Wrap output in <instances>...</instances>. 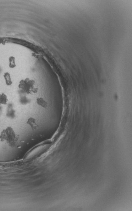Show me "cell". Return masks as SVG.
Segmentation results:
<instances>
[{
    "mask_svg": "<svg viewBox=\"0 0 132 211\" xmlns=\"http://www.w3.org/2000/svg\"><path fill=\"white\" fill-rule=\"evenodd\" d=\"M18 86L23 92L27 95L33 94L37 92V89L35 87V81L29 78L21 80Z\"/></svg>",
    "mask_w": 132,
    "mask_h": 211,
    "instance_id": "obj_2",
    "label": "cell"
},
{
    "mask_svg": "<svg viewBox=\"0 0 132 211\" xmlns=\"http://www.w3.org/2000/svg\"><path fill=\"white\" fill-rule=\"evenodd\" d=\"M27 124L33 130H36L38 128V125L37 123V120L34 118H29L27 120Z\"/></svg>",
    "mask_w": 132,
    "mask_h": 211,
    "instance_id": "obj_3",
    "label": "cell"
},
{
    "mask_svg": "<svg viewBox=\"0 0 132 211\" xmlns=\"http://www.w3.org/2000/svg\"><path fill=\"white\" fill-rule=\"evenodd\" d=\"M8 101V97L6 95L3 93L0 94V106L6 105Z\"/></svg>",
    "mask_w": 132,
    "mask_h": 211,
    "instance_id": "obj_4",
    "label": "cell"
},
{
    "mask_svg": "<svg viewBox=\"0 0 132 211\" xmlns=\"http://www.w3.org/2000/svg\"><path fill=\"white\" fill-rule=\"evenodd\" d=\"M0 140L5 142L10 147H14L19 144V138L11 127H8L3 129L0 134Z\"/></svg>",
    "mask_w": 132,
    "mask_h": 211,
    "instance_id": "obj_1",
    "label": "cell"
},
{
    "mask_svg": "<svg viewBox=\"0 0 132 211\" xmlns=\"http://www.w3.org/2000/svg\"><path fill=\"white\" fill-rule=\"evenodd\" d=\"M37 103L39 106L42 107L46 108L47 107V104L45 101L41 98H39L37 99Z\"/></svg>",
    "mask_w": 132,
    "mask_h": 211,
    "instance_id": "obj_6",
    "label": "cell"
},
{
    "mask_svg": "<svg viewBox=\"0 0 132 211\" xmlns=\"http://www.w3.org/2000/svg\"><path fill=\"white\" fill-rule=\"evenodd\" d=\"M3 77L5 80V82L7 86H11L12 84L11 75L10 73L8 72H6L3 75Z\"/></svg>",
    "mask_w": 132,
    "mask_h": 211,
    "instance_id": "obj_5",
    "label": "cell"
}]
</instances>
